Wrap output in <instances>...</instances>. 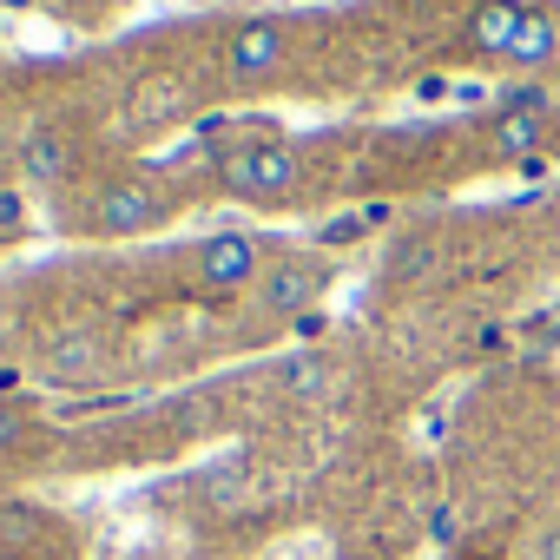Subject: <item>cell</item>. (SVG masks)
<instances>
[{
	"instance_id": "obj_1",
	"label": "cell",
	"mask_w": 560,
	"mask_h": 560,
	"mask_svg": "<svg viewBox=\"0 0 560 560\" xmlns=\"http://www.w3.org/2000/svg\"><path fill=\"white\" fill-rule=\"evenodd\" d=\"M218 185H224L231 198H257V205L291 198V185H298V152L277 145V139L231 145V152H218Z\"/></svg>"
},
{
	"instance_id": "obj_17",
	"label": "cell",
	"mask_w": 560,
	"mask_h": 560,
	"mask_svg": "<svg viewBox=\"0 0 560 560\" xmlns=\"http://www.w3.org/2000/svg\"><path fill=\"white\" fill-rule=\"evenodd\" d=\"M0 198H8V165H0Z\"/></svg>"
},
{
	"instance_id": "obj_10",
	"label": "cell",
	"mask_w": 560,
	"mask_h": 560,
	"mask_svg": "<svg viewBox=\"0 0 560 560\" xmlns=\"http://www.w3.org/2000/svg\"><path fill=\"white\" fill-rule=\"evenodd\" d=\"M178 113H185V86H178L172 73H152V80H139V86H132L126 119H132L139 132H159V126H172Z\"/></svg>"
},
{
	"instance_id": "obj_16",
	"label": "cell",
	"mask_w": 560,
	"mask_h": 560,
	"mask_svg": "<svg viewBox=\"0 0 560 560\" xmlns=\"http://www.w3.org/2000/svg\"><path fill=\"white\" fill-rule=\"evenodd\" d=\"M527 560H560V521H553V527L534 540V553H527Z\"/></svg>"
},
{
	"instance_id": "obj_19",
	"label": "cell",
	"mask_w": 560,
	"mask_h": 560,
	"mask_svg": "<svg viewBox=\"0 0 560 560\" xmlns=\"http://www.w3.org/2000/svg\"><path fill=\"white\" fill-rule=\"evenodd\" d=\"M14 8H27V0H14Z\"/></svg>"
},
{
	"instance_id": "obj_12",
	"label": "cell",
	"mask_w": 560,
	"mask_h": 560,
	"mask_svg": "<svg viewBox=\"0 0 560 560\" xmlns=\"http://www.w3.org/2000/svg\"><path fill=\"white\" fill-rule=\"evenodd\" d=\"M330 383V363H317V357H298V363H284V389L291 396H317Z\"/></svg>"
},
{
	"instance_id": "obj_2",
	"label": "cell",
	"mask_w": 560,
	"mask_h": 560,
	"mask_svg": "<svg viewBox=\"0 0 560 560\" xmlns=\"http://www.w3.org/2000/svg\"><path fill=\"white\" fill-rule=\"evenodd\" d=\"M324 291H330V264L311 257V250L277 257V264L257 277V304H264V317H311Z\"/></svg>"
},
{
	"instance_id": "obj_6",
	"label": "cell",
	"mask_w": 560,
	"mask_h": 560,
	"mask_svg": "<svg viewBox=\"0 0 560 560\" xmlns=\"http://www.w3.org/2000/svg\"><path fill=\"white\" fill-rule=\"evenodd\" d=\"M67 172H73V132L54 126V119H40V126L21 139V178H27L34 191H54Z\"/></svg>"
},
{
	"instance_id": "obj_13",
	"label": "cell",
	"mask_w": 560,
	"mask_h": 560,
	"mask_svg": "<svg viewBox=\"0 0 560 560\" xmlns=\"http://www.w3.org/2000/svg\"><path fill=\"white\" fill-rule=\"evenodd\" d=\"M501 113H547V86L534 80V86H508L501 93Z\"/></svg>"
},
{
	"instance_id": "obj_7",
	"label": "cell",
	"mask_w": 560,
	"mask_h": 560,
	"mask_svg": "<svg viewBox=\"0 0 560 560\" xmlns=\"http://www.w3.org/2000/svg\"><path fill=\"white\" fill-rule=\"evenodd\" d=\"M100 357H106V343H100V330H86V324H73V330H60L54 343H47V376L54 383H86L93 370H100Z\"/></svg>"
},
{
	"instance_id": "obj_8",
	"label": "cell",
	"mask_w": 560,
	"mask_h": 560,
	"mask_svg": "<svg viewBox=\"0 0 560 560\" xmlns=\"http://www.w3.org/2000/svg\"><path fill=\"white\" fill-rule=\"evenodd\" d=\"M540 139H547V113H494V126H488V152L501 165L540 159Z\"/></svg>"
},
{
	"instance_id": "obj_15",
	"label": "cell",
	"mask_w": 560,
	"mask_h": 560,
	"mask_svg": "<svg viewBox=\"0 0 560 560\" xmlns=\"http://www.w3.org/2000/svg\"><path fill=\"white\" fill-rule=\"evenodd\" d=\"M527 337H540V343H553V337H560V311H540V324L527 317Z\"/></svg>"
},
{
	"instance_id": "obj_3",
	"label": "cell",
	"mask_w": 560,
	"mask_h": 560,
	"mask_svg": "<svg viewBox=\"0 0 560 560\" xmlns=\"http://www.w3.org/2000/svg\"><path fill=\"white\" fill-rule=\"evenodd\" d=\"M165 218H172V198H165L159 178H113L100 191V205H93V231L100 237H139V231H152Z\"/></svg>"
},
{
	"instance_id": "obj_5",
	"label": "cell",
	"mask_w": 560,
	"mask_h": 560,
	"mask_svg": "<svg viewBox=\"0 0 560 560\" xmlns=\"http://www.w3.org/2000/svg\"><path fill=\"white\" fill-rule=\"evenodd\" d=\"M284 54H291L284 21H244V27L224 40V73H231L237 86H264V80H277Z\"/></svg>"
},
{
	"instance_id": "obj_14",
	"label": "cell",
	"mask_w": 560,
	"mask_h": 560,
	"mask_svg": "<svg viewBox=\"0 0 560 560\" xmlns=\"http://www.w3.org/2000/svg\"><path fill=\"white\" fill-rule=\"evenodd\" d=\"M21 442H27V416H21L14 402H0V455L21 448Z\"/></svg>"
},
{
	"instance_id": "obj_4",
	"label": "cell",
	"mask_w": 560,
	"mask_h": 560,
	"mask_svg": "<svg viewBox=\"0 0 560 560\" xmlns=\"http://www.w3.org/2000/svg\"><path fill=\"white\" fill-rule=\"evenodd\" d=\"M191 270H198L205 291H257V277L270 264H264V244L250 231H218L191 250Z\"/></svg>"
},
{
	"instance_id": "obj_9",
	"label": "cell",
	"mask_w": 560,
	"mask_h": 560,
	"mask_svg": "<svg viewBox=\"0 0 560 560\" xmlns=\"http://www.w3.org/2000/svg\"><path fill=\"white\" fill-rule=\"evenodd\" d=\"M521 21H527V0H481L475 21H468V47H475V54H501V60H508V47H514Z\"/></svg>"
},
{
	"instance_id": "obj_18",
	"label": "cell",
	"mask_w": 560,
	"mask_h": 560,
	"mask_svg": "<svg viewBox=\"0 0 560 560\" xmlns=\"http://www.w3.org/2000/svg\"><path fill=\"white\" fill-rule=\"evenodd\" d=\"M100 8H126V0H100Z\"/></svg>"
},
{
	"instance_id": "obj_11",
	"label": "cell",
	"mask_w": 560,
	"mask_h": 560,
	"mask_svg": "<svg viewBox=\"0 0 560 560\" xmlns=\"http://www.w3.org/2000/svg\"><path fill=\"white\" fill-rule=\"evenodd\" d=\"M553 54H560V21H553L547 8H527V21H521L508 60H514V67H547Z\"/></svg>"
}]
</instances>
